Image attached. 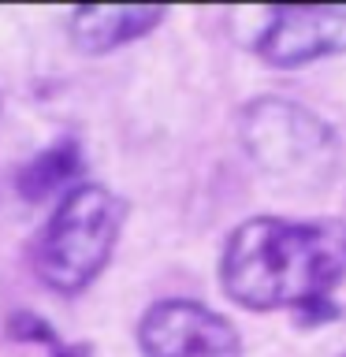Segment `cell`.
Masks as SVG:
<instances>
[{"label":"cell","mask_w":346,"mask_h":357,"mask_svg":"<svg viewBox=\"0 0 346 357\" xmlns=\"http://www.w3.org/2000/svg\"><path fill=\"white\" fill-rule=\"evenodd\" d=\"M138 346L145 357H242V335L234 324L190 298H167L145 309Z\"/></svg>","instance_id":"obj_5"},{"label":"cell","mask_w":346,"mask_h":357,"mask_svg":"<svg viewBox=\"0 0 346 357\" xmlns=\"http://www.w3.org/2000/svg\"><path fill=\"white\" fill-rule=\"evenodd\" d=\"M127 223V201L100 183H82L60 197L33 242V272L63 298L82 294L108 268Z\"/></svg>","instance_id":"obj_2"},{"label":"cell","mask_w":346,"mask_h":357,"mask_svg":"<svg viewBox=\"0 0 346 357\" xmlns=\"http://www.w3.org/2000/svg\"><path fill=\"white\" fill-rule=\"evenodd\" d=\"M52 357H93V350L86 342H71V346H56Z\"/></svg>","instance_id":"obj_9"},{"label":"cell","mask_w":346,"mask_h":357,"mask_svg":"<svg viewBox=\"0 0 346 357\" xmlns=\"http://www.w3.org/2000/svg\"><path fill=\"white\" fill-rule=\"evenodd\" d=\"M242 145L264 175L294 186H320L339 167L335 130L298 100L257 97L242 108Z\"/></svg>","instance_id":"obj_3"},{"label":"cell","mask_w":346,"mask_h":357,"mask_svg":"<svg viewBox=\"0 0 346 357\" xmlns=\"http://www.w3.org/2000/svg\"><path fill=\"white\" fill-rule=\"evenodd\" d=\"M11 335L15 339H30V342H45V346H60L56 342V331L52 324H45L41 317H30V312H19V317H11Z\"/></svg>","instance_id":"obj_8"},{"label":"cell","mask_w":346,"mask_h":357,"mask_svg":"<svg viewBox=\"0 0 346 357\" xmlns=\"http://www.w3.org/2000/svg\"><path fill=\"white\" fill-rule=\"evenodd\" d=\"M82 175H86L82 142L60 138L19 167L15 186L27 201H49L52 194H71L75 186H82Z\"/></svg>","instance_id":"obj_7"},{"label":"cell","mask_w":346,"mask_h":357,"mask_svg":"<svg viewBox=\"0 0 346 357\" xmlns=\"http://www.w3.org/2000/svg\"><path fill=\"white\" fill-rule=\"evenodd\" d=\"M167 15L156 4H89L71 11V45L82 56H105L145 38Z\"/></svg>","instance_id":"obj_6"},{"label":"cell","mask_w":346,"mask_h":357,"mask_svg":"<svg viewBox=\"0 0 346 357\" xmlns=\"http://www.w3.org/2000/svg\"><path fill=\"white\" fill-rule=\"evenodd\" d=\"M250 49L257 60L279 71L328 60L346 52V4L320 8H257Z\"/></svg>","instance_id":"obj_4"},{"label":"cell","mask_w":346,"mask_h":357,"mask_svg":"<svg viewBox=\"0 0 346 357\" xmlns=\"http://www.w3.org/2000/svg\"><path fill=\"white\" fill-rule=\"evenodd\" d=\"M346 279L343 220L253 216L239 223L220 253V290L250 312L309 309Z\"/></svg>","instance_id":"obj_1"}]
</instances>
